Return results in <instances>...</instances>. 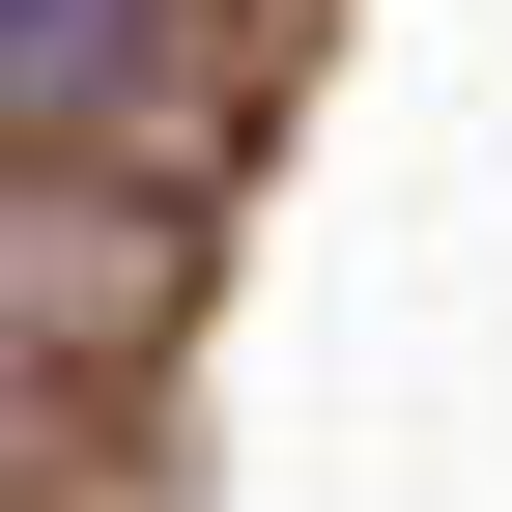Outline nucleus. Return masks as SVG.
<instances>
[{"label":"nucleus","mask_w":512,"mask_h":512,"mask_svg":"<svg viewBox=\"0 0 512 512\" xmlns=\"http://www.w3.org/2000/svg\"><path fill=\"white\" fill-rule=\"evenodd\" d=\"M114 57H143V0H0V143H29V114H86Z\"/></svg>","instance_id":"f257e3e1"}]
</instances>
